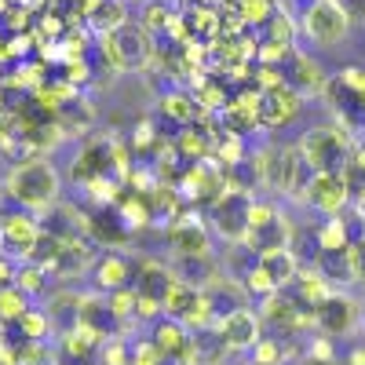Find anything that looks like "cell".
I'll return each instance as SVG.
<instances>
[{
	"label": "cell",
	"instance_id": "6da1fadb",
	"mask_svg": "<svg viewBox=\"0 0 365 365\" xmlns=\"http://www.w3.org/2000/svg\"><path fill=\"white\" fill-rule=\"evenodd\" d=\"M4 190H8V197H11L22 212L44 216L48 208L58 205V194H63V179H58V168H55L48 158H29V161L11 165Z\"/></svg>",
	"mask_w": 365,
	"mask_h": 365
},
{
	"label": "cell",
	"instance_id": "7a4b0ae2",
	"mask_svg": "<svg viewBox=\"0 0 365 365\" xmlns=\"http://www.w3.org/2000/svg\"><path fill=\"white\" fill-rule=\"evenodd\" d=\"M252 165H256V175L267 190L274 194H303L311 179V168L303 161L299 146H285V143H274V146H263L259 154H252Z\"/></svg>",
	"mask_w": 365,
	"mask_h": 365
},
{
	"label": "cell",
	"instance_id": "3957f363",
	"mask_svg": "<svg viewBox=\"0 0 365 365\" xmlns=\"http://www.w3.org/2000/svg\"><path fill=\"white\" fill-rule=\"evenodd\" d=\"M292 223L289 216L274 205V201H263V197H252V208H249V234H245V245L252 256H270V252H282L292 245Z\"/></svg>",
	"mask_w": 365,
	"mask_h": 365
},
{
	"label": "cell",
	"instance_id": "277c9868",
	"mask_svg": "<svg viewBox=\"0 0 365 365\" xmlns=\"http://www.w3.org/2000/svg\"><path fill=\"white\" fill-rule=\"evenodd\" d=\"M296 146L311 172H347L354 139L347 128H311Z\"/></svg>",
	"mask_w": 365,
	"mask_h": 365
},
{
	"label": "cell",
	"instance_id": "5b68a950",
	"mask_svg": "<svg viewBox=\"0 0 365 365\" xmlns=\"http://www.w3.org/2000/svg\"><path fill=\"white\" fill-rule=\"evenodd\" d=\"M249 208H252V194L223 190L208 205V227L216 230V237H223L227 245H241L249 234Z\"/></svg>",
	"mask_w": 365,
	"mask_h": 365
},
{
	"label": "cell",
	"instance_id": "8992f818",
	"mask_svg": "<svg viewBox=\"0 0 365 365\" xmlns=\"http://www.w3.org/2000/svg\"><path fill=\"white\" fill-rule=\"evenodd\" d=\"M299 29L314 44L332 48V44H340L351 34V19H347L340 0H311L307 11H303V19H299Z\"/></svg>",
	"mask_w": 365,
	"mask_h": 365
},
{
	"label": "cell",
	"instance_id": "52a82bcc",
	"mask_svg": "<svg viewBox=\"0 0 365 365\" xmlns=\"http://www.w3.org/2000/svg\"><path fill=\"white\" fill-rule=\"evenodd\" d=\"M303 201L325 220L344 216L347 205H351V187H347L344 172H311L307 187H303Z\"/></svg>",
	"mask_w": 365,
	"mask_h": 365
},
{
	"label": "cell",
	"instance_id": "ba28073f",
	"mask_svg": "<svg viewBox=\"0 0 365 365\" xmlns=\"http://www.w3.org/2000/svg\"><path fill=\"white\" fill-rule=\"evenodd\" d=\"M168 249L175 252V259H197V256H212V234L201 223V216H194L190 205L179 208V216L168 223Z\"/></svg>",
	"mask_w": 365,
	"mask_h": 365
},
{
	"label": "cell",
	"instance_id": "9c48e42d",
	"mask_svg": "<svg viewBox=\"0 0 365 365\" xmlns=\"http://www.w3.org/2000/svg\"><path fill=\"white\" fill-rule=\"evenodd\" d=\"M37 237H41V220L34 216V212L15 208V212H8V216L0 220V252L19 259V263L29 259Z\"/></svg>",
	"mask_w": 365,
	"mask_h": 365
},
{
	"label": "cell",
	"instance_id": "30bf717a",
	"mask_svg": "<svg viewBox=\"0 0 365 365\" xmlns=\"http://www.w3.org/2000/svg\"><path fill=\"white\" fill-rule=\"evenodd\" d=\"M212 329H216V336H220V347H223V351H252V347L259 344V329H263V322H259L256 311L237 307V311L223 314Z\"/></svg>",
	"mask_w": 365,
	"mask_h": 365
},
{
	"label": "cell",
	"instance_id": "8fae6325",
	"mask_svg": "<svg viewBox=\"0 0 365 365\" xmlns=\"http://www.w3.org/2000/svg\"><path fill=\"white\" fill-rule=\"evenodd\" d=\"M106 37H110V41H113V48L120 51V58H125V70H128V73L146 70V66L158 58L154 37H150L139 22H125L120 29H113V34H106Z\"/></svg>",
	"mask_w": 365,
	"mask_h": 365
},
{
	"label": "cell",
	"instance_id": "7c38bea8",
	"mask_svg": "<svg viewBox=\"0 0 365 365\" xmlns=\"http://www.w3.org/2000/svg\"><path fill=\"white\" fill-rule=\"evenodd\" d=\"M303 113V96L296 88L282 84V88H270L259 96V128H285Z\"/></svg>",
	"mask_w": 365,
	"mask_h": 365
},
{
	"label": "cell",
	"instance_id": "4fadbf2b",
	"mask_svg": "<svg viewBox=\"0 0 365 365\" xmlns=\"http://www.w3.org/2000/svg\"><path fill=\"white\" fill-rule=\"evenodd\" d=\"M84 237L99 241V245H110V249H120V245H128L135 234L128 230V223L120 220V212L113 205H99V208L84 212Z\"/></svg>",
	"mask_w": 365,
	"mask_h": 365
},
{
	"label": "cell",
	"instance_id": "5bb4252c",
	"mask_svg": "<svg viewBox=\"0 0 365 365\" xmlns=\"http://www.w3.org/2000/svg\"><path fill=\"white\" fill-rule=\"evenodd\" d=\"M314 325L325 336H344L358 325V303L344 292H329L318 307H314Z\"/></svg>",
	"mask_w": 365,
	"mask_h": 365
},
{
	"label": "cell",
	"instance_id": "9a60e30c",
	"mask_svg": "<svg viewBox=\"0 0 365 365\" xmlns=\"http://www.w3.org/2000/svg\"><path fill=\"white\" fill-rule=\"evenodd\" d=\"M135 278V259H128L120 249H110L103 256H96V263H91V282H96V289L106 296V292H117V289H128Z\"/></svg>",
	"mask_w": 365,
	"mask_h": 365
},
{
	"label": "cell",
	"instance_id": "2e32d148",
	"mask_svg": "<svg viewBox=\"0 0 365 365\" xmlns=\"http://www.w3.org/2000/svg\"><path fill=\"white\" fill-rule=\"evenodd\" d=\"M150 344H154L165 358H172V361H190L194 358V332L182 325V322H175V318H158L154 322V332H150Z\"/></svg>",
	"mask_w": 365,
	"mask_h": 365
},
{
	"label": "cell",
	"instance_id": "e0dca14e",
	"mask_svg": "<svg viewBox=\"0 0 365 365\" xmlns=\"http://www.w3.org/2000/svg\"><path fill=\"white\" fill-rule=\"evenodd\" d=\"M282 70H285V84L296 88L303 99H307V96H325L329 77H325V70H322V63H318L314 55H307V51H292V55H289V63H285Z\"/></svg>",
	"mask_w": 365,
	"mask_h": 365
},
{
	"label": "cell",
	"instance_id": "ac0fdd59",
	"mask_svg": "<svg viewBox=\"0 0 365 365\" xmlns=\"http://www.w3.org/2000/svg\"><path fill=\"white\" fill-rule=\"evenodd\" d=\"M172 285H175V274L168 270V263H161V259H135V278H132L135 296L158 299L165 307V296H168Z\"/></svg>",
	"mask_w": 365,
	"mask_h": 365
},
{
	"label": "cell",
	"instance_id": "d6986e66",
	"mask_svg": "<svg viewBox=\"0 0 365 365\" xmlns=\"http://www.w3.org/2000/svg\"><path fill=\"white\" fill-rule=\"evenodd\" d=\"M158 113H161V120H168V125H175V128H190V125L201 120V110H197L194 96L182 91V88L165 91V96L158 99Z\"/></svg>",
	"mask_w": 365,
	"mask_h": 365
},
{
	"label": "cell",
	"instance_id": "ffe728a7",
	"mask_svg": "<svg viewBox=\"0 0 365 365\" xmlns=\"http://www.w3.org/2000/svg\"><path fill=\"white\" fill-rule=\"evenodd\" d=\"M128 22V0H96L84 19V26L91 29L96 37H106L113 29H120Z\"/></svg>",
	"mask_w": 365,
	"mask_h": 365
},
{
	"label": "cell",
	"instance_id": "44dd1931",
	"mask_svg": "<svg viewBox=\"0 0 365 365\" xmlns=\"http://www.w3.org/2000/svg\"><path fill=\"white\" fill-rule=\"evenodd\" d=\"M314 249L318 252H347L351 249V227L344 216H329L314 230Z\"/></svg>",
	"mask_w": 365,
	"mask_h": 365
},
{
	"label": "cell",
	"instance_id": "7402d4cb",
	"mask_svg": "<svg viewBox=\"0 0 365 365\" xmlns=\"http://www.w3.org/2000/svg\"><path fill=\"white\" fill-rule=\"evenodd\" d=\"M263 270L274 278V285L278 289H289L296 282V274H299V256L292 249H282V252H270V256H259Z\"/></svg>",
	"mask_w": 365,
	"mask_h": 365
},
{
	"label": "cell",
	"instance_id": "603a6c76",
	"mask_svg": "<svg viewBox=\"0 0 365 365\" xmlns=\"http://www.w3.org/2000/svg\"><path fill=\"white\" fill-rule=\"evenodd\" d=\"M172 15H175L172 0H143V4H139V26L146 29L150 37L168 34V22H172Z\"/></svg>",
	"mask_w": 365,
	"mask_h": 365
},
{
	"label": "cell",
	"instance_id": "cb8c5ba5",
	"mask_svg": "<svg viewBox=\"0 0 365 365\" xmlns=\"http://www.w3.org/2000/svg\"><path fill=\"white\" fill-rule=\"evenodd\" d=\"M197 296H201V289H194V285H187V282H179V278H175V285H172L168 296H165V318L182 322V318L190 314V307L197 303Z\"/></svg>",
	"mask_w": 365,
	"mask_h": 365
},
{
	"label": "cell",
	"instance_id": "d4e9b609",
	"mask_svg": "<svg viewBox=\"0 0 365 365\" xmlns=\"http://www.w3.org/2000/svg\"><path fill=\"white\" fill-rule=\"evenodd\" d=\"M296 34H299V22L282 8L278 15H274L267 26H263V41L270 44H285V48H296Z\"/></svg>",
	"mask_w": 365,
	"mask_h": 365
},
{
	"label": "cell",
	"instance_id": "484cf974",
	"mask_svg": "<svg viewBox=\"0 0 365 365\" xmlns=\"http://www.w3.org/2000/svg\"><path fill=\"white\" fill-rule=\"evenodd\" d=\"M15 329H19L22 340H48V332H51L55 325H51V314H48V311L29 307V311L15 322Z\"/></svg>",
	"mask_w": 365,
	"mask_h": 365
},
{
	"label": "cell",
	"instance_id": "4316f807",
	"mask_svg": "<svg viewBox=\"0 0 365 365\" xmlns=\"http://www.w3.org/2000/svg\"><path fill=\"white\" fill-rule=\"evenodd\" d=\"M237 4H241V19H245L249 29H263L282 11V0H237Z\"/></svg>",
	"mask_w": 365,
	"mask_h": 365
},
{
	"label": "cell",
	"instance_id": "83f0119b",
	"mask_svg": "<svg viewBox=\"0 0 365 365\" xmlns=\"http://www.w3.org/2000/svg\"><path fill=\"white\" fill-rule=\"evenodd\" d=\"M26 311H29V296L19 285H4V289H0V322L15 325Z\"/></svg>",
	"mask_w": 365,
	"mask_h": 365
},
{
	"label": "cell",
	"instance_id": "f1b7e54d",
	"mask_svg": "<svg viewBox=\"0 0 365 365\" xmlns=\"http://www.w3.org/2000/svg\"><path fill=\"white\" fill-rule=\"evenodd\" d=\"M48 274H51V270H44V267H37V263L22 259V263H19V270H15V285H19L29 299H34V296H41V292H44Z\"/></svg>",
	"mask_w": 365,
	"mask_h": 365
},
{
	"label": "cell",
	"instance_id": "f546056e",
	"mask_svg": "<svg viewBox=\"0 0 365 365\" xmlns=\"http://www.w3.org/2000/svg\"><path fill=\"white\" fill-rule=\"evenodd\" d=\"M241 285H245V296H256V299H267V296H274V292H282L278 285H274L270 274L263 270V263H259V259L245 270V278H241Z\"/></svg>",
	"mask_w": 365,
	"mask_h": 365
},
{
	"label": "cell",
	"instance_id": "4dcf8cb0",
	"mask_svg": "<svg viewBox=\"0 0 365 365\" xmlns=\"http://www.w3.org/2000/svg\"><path fill=\"white\" fill-rule=\"evenodd\" d=\"M106 307L117 322H135V289H117V292H106Z\"/></svg>",
	"mask_w": 365,
	"mask_h": 365
},
{
	"label": "cell",
	"instance_id": "1f68e13d",
	"mask_svg": "<svg viewBox=\"0 0 365 365\" xmlns=\"http://www.w3.org/2000/svg\"><path fill=\"white\" fill-rule=\"evenodd\" d=\"M252 365H285V344L274 336H259V344L252 347Z\"/></svg>",
	"mask_w": 365,
	"mask_h": 365
},
{
	"label": "cell",
	"instance_id": "d6a6232c",
	"mask_svg": "<svg viewBox=\"0 0 365 365\" xmlns=\"http://www.w3.org/2000/svg\"><path fill=\"white\" fill-rule=\"evenodd\" d=\"M336 77L354 91V96H365V66H347V70H340Z\"/></svg>",
	"mask_w": 365,
	"mask_h": 365
},
{
	"label": "cell",
	"instance_id": "836d02e7",
	"mask_svg": "<svg viewBox=\"0 0 365 365\" xmlns=\"http://www.w3.org/2000/svg\"><path fill=\"white\" fill-rule=\"evenodd\" d=\"M15 270H19V259H11V256L0 252V289L15 285Z\"/></svg>",
	"mask_w": 365,
	"mask_h": 365
},
{
	"label": "cell",
	"instance_id": "e575fe53",
	"mask_svg": "<svg viewBox=\"0 0 365 365\" xmlns=\"http://www.w3.org/2000/svg\"><path fill=\"white\" fill-rule=\"evenodd\" d=\"M11 8H29V4H37V0H8Z\"/></svg>",
	"mask_w": 365,
	"mask_h": 365
},
{
	"label": "cell",
	"instance_id": "d590c367",
	"mask_svg": "<svg viewBox=\"0 0 365 365\" xmlns=\"http://www.w3.org/2000/svg\"><path fill=\"white\" fill-rule=\"evenodd\" d=\"M8 11V0H0V15H4Z\"/></svg>",
	"mask_w": 365,
	"mask_h": 365
},
{
	"label": "cell",
	"instance_id": "8d00e7d4",
	"mask_svg": "<svg viewBox=\"0 0 365 365\" xmlns=\"http://www.w3.org/2000/svg\"><path fill=\"white\" fill-rule=\"evenodd\" d=\"M0 37H4V26H0Z\"/></svg>",
	"mask_w": 365,
	"mask_h": 365
},
{
	"label": "cell",
	"instance_id": "74e56055",
	"mask_svg": "<svg viewBox=\"0 0 365 365\" xmlns=\"http://www.w3.org/2000/svg\"><path fill=\"white\" fill-rule=\"evenodd\" d=\"M135 4H143V0H135Z\"/></svg>",
	"mask_w": 365,
	"mask_h": 365
},
{
	"label": "cell",
	"instance_id": "f35d334b",
	"mask_svg": "<svg viewBox=\"0 0 365 365\" xmlns=\"http://www.w3.org/2000/svg\"><path fill=\"white\" fill-rule=\"evenodd\" d=\"M0 220H4V216H0Z\"/></svg>",
	"mask_w": 365,
	"mask_h": 365
}]
</instances>
